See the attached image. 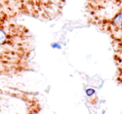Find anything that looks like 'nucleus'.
Returning <instances> with one entry per match:
<instances>
[{"label": "nucleus", "mask_w": 122, "mask_h": 114, "mask_svg": "<svg viewBox=\"0 0 122 114\" xmlns=\"http://www.w3.org/2000/svg\"><path fill=\"white\" fill-rule=\"evenodd\" d=\"M112 23L116 27H121V26H122V11L115 15V17L112 18Z\"/></svg>", "instance_id": "f257e3e1"}, {"label": "nucleus", "mask_w": 122, "mask_h": 114, "mask_svg": "<svg viewBox=\"0 0 122 114\" xmlns=\"http://www.w3.org/2000/svg\"><path fill=\"white\" fill-rule=\"evenodd\" d=\"M7 38H7L6 33L0 27V45L4 44L5 42L7 41Z\"/></svg>", "instance_id": "f03ea898"}, {"label": "nucleus", "mask_w": 122, "mask_h": 114, "mask_svg": "<svg viewBox=\"0 0 122 114\" xmlns=\"http://www.w3.org/2000/svg\"><path fill=\"white\" fill-rule=\"evenodd\" d=\"M86 94L87 97L91 98V97L94 96L96 94V90L92 87H89V88H86Z\"/></svg>", "instance_id": "7ed1b4c3"}, {"label": "nucleus", "mask_w": 122, "mask_h": 114, "mask_svg": "<svg viewBox=\"0 0 122 114\" xmlns=\"http://www.w3.org/2000/svg\"><path fill=\"white\" fill-rule=\"evenodd\" d=\"M51 48H53V49L61 50V48H62V47H61V44L60 43H58V42L51 43Z\"/></svg>", "instance_id": "20e7f679"}]
</instances>
